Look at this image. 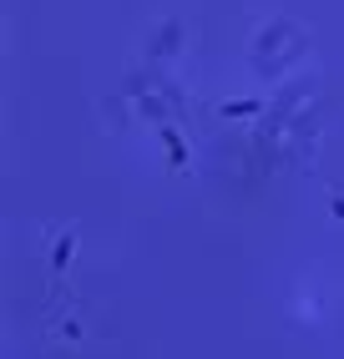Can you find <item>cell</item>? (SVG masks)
I'll return each instance as SVG.
<instances>
[{"label":"cell","mask_w":344,"mask_h":359,"mask_svg":"<svg viewBox=\"0 0 344 359\" xmlns=\"http://www.w3.org/2000/svg\"><path fill=\"white\" fill-rule=\"evenodd\" d=\"M162 142H167V152H172V162L183 167V162H187V152H183V137L172 132V127H162Z\"/></svg>","instance_id":"cell-1"},{"label":"cell","mask_w":344,"mask_h":359,"mask_svg":"<svg viewBox=\"0 0 344 359\" xmlns=\"http://www.w3.org/2000/svg\"><path fill=\"white\" fill-rule=\"evenodd\" d=\"M223 111H228V116H249V111H258V102H228Z\"/></svg>","instance_id":"cell-2"}]
</instances>
